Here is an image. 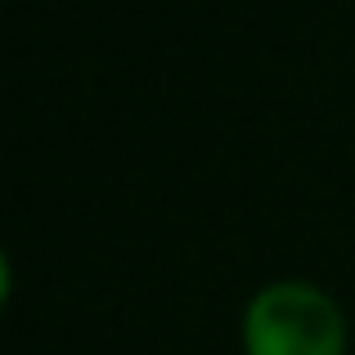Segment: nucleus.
<instances>
[{
	"label": "nucleus",
	"instance_id": "obj_1",
	"mask_svg": "<svg viewBox=\"0 0 355 355\" xmlns=\"http://www.w3.org/2000/svg\"><path fill=\"white\" fill-rule=\"evenodd\" d=\"M243 347L248 355H342L347 324L324 288L306 279H279L248 302Z\"/></svg>",
	"mask_w": 355,
	"mask_h": 355
}]
</instances>
